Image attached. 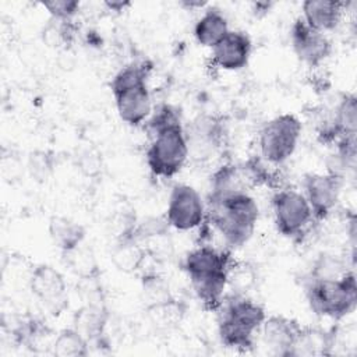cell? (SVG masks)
Masks as SVG:
<instances>
[{"label": "cell", "instance_id": "6", "mask_svg": "<svg viewBox=\"0 0 357 357\" xmlns=\"http://www.w3.org/2000/svg\"><path fill=\"white\" fill-rule=\"evenodd\" d=\"M301 130L300 119L291 113H283L266 121L258 135L262 159L271 165L284 163L294 153Z\"/></svg>", "mask_w": 357, "mask_h": 357}, {"label": "cell", "instance_id": "17", "mask_svg": "<svg viewBox=\"0 0 357 357\" xmlns=\"http://www.w3.org/2000/svg\"><path fill=\"white\" fill-rule=\"evenodd\" d=\"M226 15L216 7H209L197 20L194 25V36L201 46L213 47L229 32Z\"/></svg>", "mask_w": 357, "mask_h": 357}, {"label": "cell", "instance_id": "14", "mask_svg": "<svg viewBox=\"0 0 357 357\" xmlns=\"http://www.w3.org/2000/svg\"><path fill=\"white\" fill-rule=\"evenodd\" d=\"M301 325L283 315L266 317L259 333L264 346L273 356L290 357L294 342L298 336Z\"/></svg>", "mask_w": 357, "mask_h": 357}, {"label": "cell", "instance_id": "25", "mask_svg": "<svg viewBox=\"0 0 357 357\" xmlns=\"http://www.w3.org/2000/svg\"><path fill=\"white\" fill-rule=\"evenodd\" d=\"M177 124H181V116L178 109L172 105L163 103V105H159L155 109V112L151 114V117L145 121V128L152 137L158 131L172 126H177Z\"/></svg>", "mask_w": 357, "mask_h": 357}, {"label": "cell", "instance_id": "26", "mask_svg": "<svg viewBox=\"0 0 357 357\" xmlns=\"http://www.w3.org/2000/svg\"><path fill=\"white\" fill-rule=\"evenodd\" d=\"M142 290L145 293V298L148 300V308L173 300L167 284L158 275L145 276L142 280Z\"/></svg>", "mask_w": 357, "mask_h": 357}, {"label": "cell", "instance_id": "29", "mask_svg": "<svg viewBox=\"0 0 357 357\" xmlns=\"http://www.w3.org/2000/svg\"><path fill=\"white\" fill-rule=\"evenodd\" d=\"M78 166L86 176H95L102 169V156L95 149H85L78 158Z\"/></svg>", "mask_w": 357, "mask_h": 357}, {"label": "cell", "instance_id": "22", "mask_svg": "<svg viewBox=\"0 0 357 357\" xmlns=\"http://www.w3.org/2000/svg\"><path fill=\"white\" fill-rule=\"evenodd\" d=\"M144 257H145L144 251L137 244V240L128 238V237H121L113 251L112 259L120 271L132 272L137 268H139Z\"/></svg>", "mask_w": 357, "mask_h": 357}, {"label": "cell", "instance_id": "21", "mask_svg": "<svg viewBox=\"0 0 357 357\" xmlns=\"http://www.w3.org/2000/svg\"><path fill=\"white\" fill-rule=\"evenodd\" d=\"M89 342L75 328H66L57 333L52 344L54 356L59 357H84L89 353Z\"/></svg>", "mask_w": 357, "mask_h": 357}, {"label": "cell", "instance_id": "15", "mask_svg": "<svg viewBox=\"0 0 357 357\" xmlns=\"http://www.w3.org/2000/svg\"><path fill=\"white\" fill-rule=\"evenodd\" d=\"M344 7L346 3L337 0H307L303 3L301 18L311 28L325 33L339 25Z\"/></svg>", "mask_w": 357, "mask_h": 357}, {"label": "cell", "instance_id": "9", "mask_svg": "<svg viewBox=\"0 0 357 357\" xmlns=\"http://www.w3.org/2000/svg\"><path fill=\"white\" fill-rule=\"evenodd\" d=\"M29 287L49 314L57 317L68 307L66 279L50 265L42 264L32 271Z\"/></svg>", "mask_w": 357, "mask_h": 357}, {"label": "cell", "instance_id": "24", "mask_svg": "<svg viewBox=\"0 0 357 357\" xmlns=\"http://www.w3.org/2000/svg\"><path fill=\"white\" fill-rule=\"evenodd\" d=\"M63 255L67 257L68 265L81 279L99 278V269L93 254L91 250L82 247V244Z\"/></svg>", "mask_w": 357, "mask_h": 357}, {"label": "cell", "instance_id": "7", "mask_svg": "<svg viewBox=\"0 0 357 357\" xmlns=\"http://www.w3.org/2000/svg\"><path fill=\"white\" fill-rule=\"evenodd\" d=\"M271 201L278 231L291 240L301 238L314 220L304 194L291 188H283L278 190Z\"/></svg>", "mask_w": 357, "mask_h": 357}, {"label": "cell", "instance_id": "20", "mask_svg": "<svg viewBox=\"0 0 357 357\" xmlns=\"http://www.w3.org/2000/svg\"><path fill=\"white\" fill-rule=\"evenodd\" d=\"M332 123L342 137L356 135L357 132V99L354 93H344L332 114Z\"/></svg>", "mask_w": 357, "mask_h": 357}, {"label": "cell", "instance_id": "1", "mask_svg": "<svg viewBox=\"0 0 357 357\" xmlns=\"http://www.w3.org/2000/svg\"><path fill=\"white\" fill-rule=\"evenodd\" d=\"M206 216L230 248L243 247L254 234L259 208L247 192L208 197Z\"/></svg>", "mask_w": 357, "mask_h": 357}, {"label": "cell", "instance_id": "19", "mask_svg": "<svg viewBox=\"0 0 357 357\" xmlns=\"http://www.w3.org/2000/svg\"><path fill=\"white\" fill-rule=\"evenodd\" d=\"M107 312L102 304H86L75 314V329H78L88 342H99L103 336Z\"/></svg>", "mask_w": 357, "mask_h": 357}, {"label": "cell", "instance_id": "4", "mask_svg": "<svg viewBox=\"0 0 357 357\" xmlns=\"http://www.w3.org/2000/svg\"><path fill=\"white\" fill-rule=\"evenodd\" d=\"M305 296L311 311L319 317L340 321L351 314L357 304V284L354 271L337 279H307Z\"/></svg>", "mask_w": 357, "mask_h": 357}, {"label": "cell", "instance_id": "11", "mask_svg": "<svg viewBox=\"0 0 357 357\" xmlns=\"http://www.w3.org/2000/svg\"><path fill=\"white\" fill-rule=\"evenodd\" d=\"M188 158L198 162L211 159L223 144V124L212 116H199L184 127Z\"/></svg>", "mask_w": 357, "mask_h": 357}, {"label": "cell", "instance_id": "12", "mask_svg": "<svg viewBox=\"0 0 357 357\" xmlns=\"http://www.w3.org/2000/svg\"><path fill=\"white\" fill-rule=\"evenodd\" d=\"M290 42L298 60L310 67H318L332 52V43L328 36L311 28L301 17L290 28Z\"/></svg>", "mask_w": 357, "mask_h": 357}, {"label": "cell", "instance_id": "32", "mask_svg": "<svg viewBox=\"0 0 357 357\" xmlns=\"http://www.w3.org/2000/svg\"><path fill=\"white\" fill-rule=\"evenodd\" d=\"M105 6L112 11H124L130 6L128 1H105Z\"/></svg>", "mask_w": 357, "mask_h": 357}, {"label": "cell", "instance_id": "13", "mask_svg": "<svg viewBox=\"0 0 357 357\" xmlns=\"http://www.w3.org/2000/svg\"><path fill=\"white\" fill-rule=\"evenodd\" d=\"M252 50L250 36L243 31H229L212 47V63L226 71H237L248 64Z\"/></svg>", "mask_w": 357, "mask_h": 357}, {"label": "cell", "instance_id": "16", "mask_svg": "<svg viewBox=\"0 0 357 357\" xmlns=\"http://www.w3.org/2000/svg\"><path fill=\"white\" fill-rule=\"evenodd\" d=\"M336 344V332L303 326L290 356H331Z\"/></svg>", "mask_w": 357, "mask_h": 357}, {"label": "cell", "instance_id": "5", "mask_svg": "<svg viewBox=\"0 0 357 357\" xmlns=\"http://www.w3.org/2000/svg\"><path fill=\"white\" fill-rule=\"evenodd\" d=\"M146 149V163L153 176L170 178L188 159V146L183 124L163 128L153 134Z\"/></svg>", "mask_w": 357, "mask_h": 357}, {"label": "cell", "instance_id": "30", "mask_svg": "<svg viewBox=\"0 0 357 357\" xmlns=\"http://www.w3.org/2000/svg\"><path fill=\"white\" fill-rule=\"evenodd\" d=\"M271 7H272V3H266V1L254 3V14L255 15H265L269 11Z\"/></svg>", "mask_w": 357, "mask_h": 357}, {"label": "cell", "instance_id": "23", "mask_svg": "<svg viewBox=\"0 0 357 357\" xmlns=\"http://www.w3.org/2000/svg\"><path fill=\"white\" fill-rule=\"evenodd\" d=\"M351 269L347 268V264L342 258L332 254H321L315 259L311 268V272L308 275V279H312V280L337 279L344 273H347Z\"/></svg>", "mask_w": 357, "mask_h": 357}, {"label": "cell", "instance_id": "8", "mask_svg": "<svg viewBox=\"0 0 357 357\" xmlns=\"http://www.w3.org/2000/svg\"><path fill=\"white\" fill-rule=\"evenodd\" d=\"M206 216V205L201 194L188 184H176L172 188L166 220L167 225L181 230H192L199 227Z\"/></svg>", "mask_w": 357, "mask_h": 357}, {"label": "cell", "instance_id": "27", "mask_svg": "<svg viewBox=\"0 0 357 357\" xmlns=\"http://www.w3.org/2000/svg\"><path fill=\"white\" fill-rule=\"evenodd\" d=\"M28 170L33 180L46 181L53 172V156L45 151H35L28 158Z\"/></svg>", "mask_w": 357, "mask_h": 357}, {"label": "cell", "instance_id": "18", "mask_svg": "<svg viewBox=\"0 0 357 357\" xmlns=\"http://www.w3.org/2000/svg\"><path fill=\"white\" fill-rule=\"evenodd\" d=\"M49 234L56 247L66 254L84 243L85 229L70 218L54 215L49 220Z\"/></svg>", "mask_w": 357, "mask_h": 357}, {"label": "cell", "instance_id": "3", "mask_svg": "<svg viewBox=\"0 0 357 357\" xmlns=\"http://www.w3.org/2000/svg\"><path fill=\"white\" fill-rule=\"evenodd\" d=\"M152 70L149 61H132L120 68L110 82L119 117L128 126L138 127L152 113L148 78Z\"/></svg>", "mask_w": 357, "mask_h": 357}, {"label": "cell", "instance_id": "31", "mask_svg": "<svg viewBox=\"0 0 357 357\" xmlns=\"http://www.w3.org/2000/svg\"><path fill=\"white\" fill-rule=\"evenodd\" d=\"M180 6L185 7L187 10H192V8H202L206 6V3L201 0H183L180 1Z\"/></svg>", "mask_w": 357, "mask_h": 357}, {"label": "cell", "instance_id": "10", "mask_svg": "<svg viewBox=\"0 0 357 357\" xmlns=\"http://www.w3.org/2000/svg\"><path fill=\"white\" fill-rule=\"evenodd\" d=\"M342 184L343 178L329 172L310 173L304 177V197L310 204L314 220H325L332 213L339 201Z\"/></svg>", "mask_w": 357, "mask_h": 357}, {"label": "cell", "instance_id": "2", "mask_svg": "<svg viewBox=\"0 0 357 357\" xmlns=\"http://www.w3.org/2000/svg\"><path fill=\"white\" fill-rule=\"evenodd\" d=\"M218 312V333L220 342L238 351H250L255 344V335L266 318L265 308L245 294L225 296Z\"/></svg>", "mask_w": 357, "mask_h": 357}, {"label": "cell", "instance_id": "28", "mask_svg": "<svg viewBox=\"0 0 357 357\" xmlns=\"http://www.w3.org/2000/svg\"><path fill=\"white\" fill-rule=\"evenodd\" d=\"M43 7L49 11L53 20L70 21L79 8V3L77 0H52L45 1Z\"/></svg>", "mask_w": 357, "mask_h": 357}]
</instances>
